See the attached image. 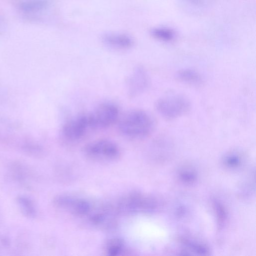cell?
Masks as SVG:
<instances>
[{"instance_id": "cell-1", "label": "cell", "mask_w": 256, "mask_h": 256, "mask_svg": "<svg viewBox=\"0 0 256 256\" xmlns=\"http://www.w3.org/2000/svg\"><path fill=\"white\" fill-rule=\"evenodd\" d=\"M156 120L148 112L142 110H129L119 118L118 130L124 136L140 139L150 136L156 128Z\"/></svg>"}, {"instance_id": "cell-2", "label": "cell", "mask_w": 256, "mask_h": 256, "mask_svg": "<svg viewBox=\"0 0 256 256\" xmlns=\"http://www.w3.org/2000/svg\"><path fill=\"white\" fill-rule=\"evenodd\" d=\"M102 203L67 194L58 196L55 200L58 208L87 222L100 208Z\"/></svg>"}, {"instance_id": "cell-3", "label": "cell", "mask_w": 256, "mask_h": 256, "mask_svg": "<svg viewBox=\"0 0 256 256\" xmlns=\"http://www.w3.org/2000/svg\"><path fill=\"white\" fill-rule=\"evenodd\" d=\"M192 107L190 100L182 94L163 96L155 103L157 112L164 118L173 120L187 114Z\"/></svg>"}, {"instance_id": "cell-4", "label": "cell", "mask_w": 256, "mask_h": 256, "mask_svg": "<svg viewBox=\"0 0 256 256\" xmlns=\"http://www.w3.org/2000/svg\"><path fill=\"white\" fill-rule=\"evenodd\" d=\"M84 153L88 158L96 162H112L120 156V150L114 142L107 139L96 140L87 144Z\"/></svg>"}, {"instance_id": "cell-5", "label": "cell", "mask_w": 256, "mask_h": 256, "mask_svg": "<svg viewBox=\"0 0 256 256\" xmlns=\"http://www.w3.org/2000/svg\"><path fill=\"white\" fill-rule=\"evenodd\" d=\"M153 208V202L149 197L136 192L122 196L114 206L116 212L129 214L148 212Z\"/></svg>"}, {"instance_id": "cell-6", "label": "cell", "mask_w": 256, "mask_h": 256, "mask_svg": "<svg viewBox=\"0 0 256 256\" xmlns=\"http://www.w3.org/2000/svg\"><path fill=\"white\" fill-rule=\"evenodd\" d=\"M88 114L91 129H105L112 126L119 120L120 110L115 104L104 102Z\"/></svg>"}, {"instance_id": "cell-7", "label": "cell", "mask_w": 256, "mask_h": 256, "mask_svg": "<svg viewBox=\"0 0 256 256\" xmlns=\"http://www.w3.org/2000/svg\"><path fill=\"white\" fill-rule=\"evenodd\" d=\"M91 129L88 114L77 115L64 122L62 132L67 140L76 141L81 139Z\"/></svg>"}, {"instance_id": "cell-8", "label": "cell", "mask_w": 256, "mask_h": 256, "mask_svg": "<svg viewBox=\"0 0 256 256\" xmlns=\"http://www.w3.org/2000/svg\"><path fill=\"white\" fill-rule=\"evenodd\" d=\"M150 77L142 66L134 68L126 79L128 95L135 98L146 91L150 85Z\"/></svg>"}, {"instance_id": "cell-9", "label": "cell", "mask_w": 256, "mask_h": 256, "mask_svg": "<svg viewBox=\"0 0 256 256\" xmlns=\"http://www.w3.org/2000/svg\"><path fill=\"white\" fill-rule=\"evenodd\" d=\"M104 43L108 47L118 50H126L134 45L133 40L124 34H109L104 36Z\"/></svg>"}, {"instance_id": "cell-10", "label": "cell", "mask_w": 256, "mask_h": 256, "mask_svg": "<svg viewBox=\"0 0 256 256\" xmlns=\"http://www.w3.org/2000/svg\"><path fill=\"white\" fill-rule=\"evenodd\" d=\"M175 78L181 82L195 86H200L203 82L200 74L190 68H182L178 70L175 74Z\"/></svg>"}, {"instance_id": "cell-11", "label": "cell", "mask_w": 256, "mask_h": 256, "mask_svg": "<svg viewBox=\"0 0 256 256\" xmlns=\"http://www.w3.org/2000/svg\"><path fill=\"white\" fill-rule=\"evenodd\" d=\"M126 249L124 240L120 238H112L108 240L104 246V250L106 255L116 256L122 255Z\"/></svg>"}, {"instance_id": "cell-12", "label": "cell", "mask_w": 256, "mask_h": 256, "mask_svg": "<svg viewBox=\"0 0 256 256\" xmlns=\"http://www.w3.org/2000/svg\"><path fill=\"white\" fill-rule=\"evenodd\" d=\"M151 34L155 38L163 42H170L175 37L174 32L169 28L160 27L153 28Z\"/></svg>"}, {"instance_id": "cell-13", "label": "cell", "mask_w": 256, "mask_h": 256, "mask_svg": "<svg viewBox=\"0 0 256 256\" xmlns=\"http://www.w3.org/2000/svg\"><path fill=\"white\" fill-rule=\"evenodd\" d=\"M46 5L44 0H33L20 4V8L24 11H34L42 8Z\"/></svg>"}, {"instance_id": "cell-14", "label": "cell", "mask_w": 256, "mask_h": 256, "mask_svg": "<svg viewBox=\"0 0 256 256\" xmlns=\"http://www.w3.org/2000/svg\"></svg>"}]
</instances>
